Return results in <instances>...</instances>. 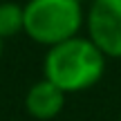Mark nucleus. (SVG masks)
<instances>
[{"instance_id": "f03ea898", "label": "nucleus", "mask_w": 121, "mask_h": 121, "mask_svg": "<svg viewBox=\"0 0 121 121\" xmlns=\"http://www.w3.org/2000/svg\"><path fill=\"white\" fill-rule=\"evenodd\" d=\"M22 34L36 45L52 47L78 36L85 27L83 0H27Z\"/></svg>"}, {"instance_id": "7ed1b4c3", "label": "nucleus", "mask_w": 121, "mask_h": 121, "mask_svg": "<svg viewBox=\"0 0 121 121\" xmlns=\"http://www.w3.org/2000/svg\"><path fill=\"white\" fill-rule=\"evenodd\" d=\"M85 31L108 58H121V0H90Z\"/></svg>"}, {"instance_id": "0eeeda50", "label": "nucleus", "mask_w": 121, "mask_h": 121, "mask_svg": "<svg viewBox=\"0 0 121 121\" xmlns=\"http://www.w3.org/2000/svg\"><path fill=\"white\" fill-rule=\"evenodd\" d=\"M119 121H121V114H119Z\"/></svg>"}, {"instance_id": "39448f33", "label": "nucleus", "mask_w": 121, "mask_h": 121, "mask_svg": "<svg viewBox=\"0 0 121 121\" xmlns=\"http://www.w3.org/2000/svg\"><path fill=\"white\" fill-rule=\"evenodd\" d=\"M25 29V11H22V4L11 2V0H4L0 2V38L7 40L13 36L22 34Z\"/></svg>"}, {"instance_id": "f257e3e1", "label": "nucleus", "mask_w": 121, "mask_h": 121, "mask_svg": "<svg viewBox=\"0 0 121 121\" xmlns=\"http://www.w3.org/2000/svg\"><path fill=\"white\" fill-rule=\"evenodd\" d=\"M108 56L92 43L90 36H72L47 47L43 58V76L49 78L65 94L87 92L103 78Z\"/></svg>"}, {"instance_id": "423d86ee", "label": "nucleus", "mask_w": 121, "mask_h": 121, "mask_svg": "<svg viewBox=\"0 0 121 121\" xmlns=\"http://www.w3.org/2000/svg\"><path fill=\"white\" fill-rule=\"evenodd\" d=\"M2 45H4V40L0 38V58H2Z\"/></svg>"}, {"instance_id": "20e7f679", "label": "nucleus", "mask_w": 121, "mask_h": 121, "mask_svg": "<svg viewBox=\"0 0 121 121\" xmlns=\"http://www.w3.org/2000/svg\"><path fill=\"white\" fill-rule=\"evenodd\" d=\"M65 99H67V94L60 87H56L49 78L43 76L40 81L29 85V90L25 94V110L31 119L49 121L63 112Z\"/></svg>"}]
</instances>
